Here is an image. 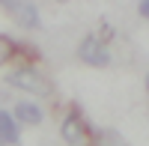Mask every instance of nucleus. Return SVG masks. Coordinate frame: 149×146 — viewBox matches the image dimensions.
Segmentation results:
<instances>
[{
	"label": "nucleus",
	"instance_id": "1",
	"mask_svg": "<svg viewBox=\"0 0 149 146\" xmlns=\"http://www.w3.org/2000/svg\"><path fill=\"white\" fill-rule=\"evenodd\" d=\"M6 83L15 87V90H21V92H30L33 99H45V95L54 92V83L48 81L36 66H18V69H12L6 75Z\"/></svg>",
	"mask_w": 149,
	"mask_h": 146
},
{
	"label": "nucleus",
	"instance_id": "2",
	"mask_svg": "<svg viewBox=\"0 0 149 146\" xmlns=\"http://www.w3.org/2000/svg\"><path fill=\"white\" fill-rule=\"evenodd\" d=\"M78 57H81V63L93 66V69H104V66H110V48L98 39L95 33H90V36H84V39H81V45H78Z\"/></svg>",
	"mask_w": 149,
	"mask_h": 146
},
{
	"label": "nucleus",
	"instance_id": "3",
	"mask_svg": "<svg viewBox=\"0 0 149 146\" xmlns=\"http://www.w3.org/2000/svg\"><path fill=\"white\" fill-rule=\"evenodd\" d=\"M0 6L15 18V24H18L21 30H39L42 27V18H39L36 3H27V0H3Z\"/></svg>",
	"mask_w": 149,
	"mask_h": 146
},
{
	"label": "nucleus",
	"instance_id": "4",
	"mask_svg": "<svg viewBox=\"0 0 149 146\" xmlns=\"http://www.w3.org/2000/svg\"><path fill=\"white\" fill-rule=\"evenodd\" d=\"M60 134H63V140L69 146H86V140H90V128H86V122H84L81 113H66L63 122H60Z\"/></svg>",
	"mask_w": 149,
	"mask_h": 146
},
{
	"label": "nucleus",
	"instance_id": "5",
	"mask_svg": "<svg viewBox=\"0 0 149 146\" xmlns=\"http://www.w3.org/2000/svg\"><path fill=\"white\" fill-rule=\"evenodd\" d=\"M12 113H15L18 125H39L42 119H45L42 107L36 104V102H30V99H24V102H15V107H12Z\"/></svg>",
	"mask_w": 149,
	"mask_h": 146
},
{
	"label": "nucleus",
	"instance_id": "6",
	"mask_svg": "<svg viewBox=\"0 0 149 146\" xmlns=\"http://www.w3.org/2000/svg\"><path fill=\"white\" fill-rule=\"evenodd\" d=\"M21 143V128L15 113L0 111V146H18Z\"/></svg>",
	"mask_w": 149,
	"mask_h": 146
},
{
	"label": "nucleus",
	"instance_id": "7",
	"mask_svg": "<svg viewBox=\"0 0 149 146\" xmlns=\"http://www.w3.org/2000/svg\"><path fill=\"white\" fill-rule=\"evenodd\" d=\"M93 146H128V140L119 134L116 128H102L95 134V140H93Z\"/></svg>",
	"mask_w": 149,
	"mask_h": 146
},
{
	"label": "nucleus",
	"instance_id": "8",
	"mask_svg": "<svg viewBox=\"0 0 149 146\" xmlns=\"http://www.w3.org/2000/svg\"><path fill=\"white\" fill-rule=\"evenodd\" d=\"M12 54H15V42L6 39V36H0V66L9 63V57H12Z\"/></svg>",
	"mask_w": 149,
	"mask_h": 146
},
{
	"label": "nucleus",
	"instance_id": "9",
	"mask_svg": "<svg viewBox=\"0 0 149 146\" xmlns=\"http://www.w3.org/2000/svg\"><path fill=\"white\" fill-rule=\"evenodd\" d=\"M137 12H140V18L149 21V0H140V3H137Z\"/></svg>",
	"mask_w": 149,
	"mask_h": 146
},
{
	"label": "nucleus",
	"instance_id": "10",
	"mask_svg": "<svg viewBox=\"0 0 149 146\" xmlns=\"http://www.w3.org/2000/svg\"><path fill=\"white\" fill-rule=\"evenodd\" d=\"M146 90H149V72H146Z\"/></svg>",
	"mask_w": 149,
	"mask_h": 146
}]
</instances>
